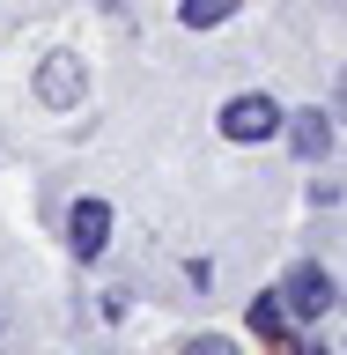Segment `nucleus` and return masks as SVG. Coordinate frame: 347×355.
<instances>
[{
	"instance_id": "obj_1",
	"label": "nucleus",
	"mask_w": 347,
	"mask_h": 355,
	"mask_svg": "<svg viewBox=\"0 0 347 355\" xmlns=\"http://www.w3.org/2000/svg\"><path fill=\"white\" fill-rule=\"evenodd\" d=\"M274 133H288V111L266 89H244L222 104V141H274Z\"/></svg>"
},
{
	"instance_id": "obj_6",
	"label": "nucleus",
	"mask_w": 347,
	"mask_h": 355,
	"mask_svg": "<svg viewBox=\"0 0 347 355\" xmlns=\"http://www.w3.org/2000/svg\"><path fill=\"white\" fill-rule=\"evenodd\" d=\"M237 15V0H177V22L185 30H215V22Z\"/></svg>"
},
{
	"instance_id": "obj_5",
	"label": "nucleus",
	"mask_w": 347,
	"mask_h": 355,
	"mask_svg": "<svg viewBox=\"0 0 347 355\" xmlns=\"http://www.w3.org/2000/svg\"><path fill=\"white\" fill-rule=\"evenodd\" d=\"M288 148H296V163H326V155H332V119L318 104L288 111Z\"/></svg>"
},
{
	"instance_id": "obj_3",
	"label": "nucleus",
	"mask_w": 347,
	"mask_h": 355,
	"mask_svg": "<svg viewBox=\"0 0 347 355\" xmlns=\"http://www.w3.org/2000/svg\"><path fill=\"white\" fill-rule=\"evenodd\" d=\"M104 244H111V207L104 200H74V215H66V252L74 259H104Z\"/></svg>"
},
{
	"instance_id": "obj_7",
	"label": "nucleus",
	"mask_w": 347,
	"mask_h": 355,
	"mask_svg": "<svg viewBox=\"0 0 347 355\" xmlns=\"http://www.w3.org/2000/svg\"><path fill=\"white\" fill-rule=\"evenodd\" d=\"M185 355H237V340H222V333H199V340H185Z\"/></svg>"
},
{
	"instance_id": "obj_4",
	"label": "nucleus",
	"mask_w": 347,
	"mask_h": 355,
	"mask_svg": "<svg viewBox=\"0 0 347 355\" xmlns=\"http://www.w3.org/2000/svg\"><path fill=\"white\" fill-rule=\"evenodd\" d=\"M82 89H89V74H82L74 52H52V60L37 67V96H44L52 111H74V104H82Z\"/></svg>"
},
{
	"instance_id": "obj_2",
	"label": "nucleus",
	"mask_w": 347,
	"mask_h": 355,
	"mask_svg": "<svg viewBox=\"0 0 347 355\" xmlns=\"http://www.w3.org/2000/svg\"><path fill=\"white\" fill-rule=\"evenodd\" d=\"M281 304H288V318H326V311L340 304V282H332L318 259H296L281 274Z\"/></svg>"
}]
</instances>
